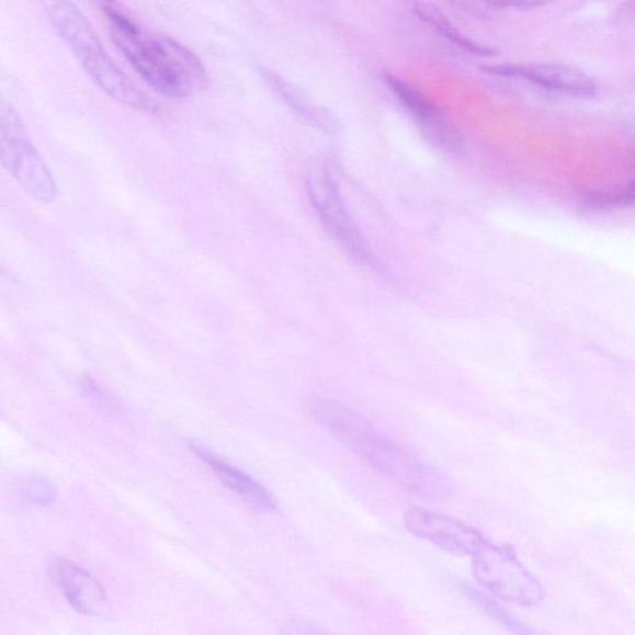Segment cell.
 Returning a JSON list of instances; mask_svg holds the SVG:
<instances>
[{
    "label": "cell",
    "mask_w": 635,
    "mask_h": 635,
    "mask_svg": "<svg viewBox=\"0 0 635 635\" xmlns=\"http://www.w3.org/2000/svg\"><path fill=\"white\" fill-rule=\"evenodd\" d=\"M45 13L87 71L90 79L113 101L144 113H157L159 104L141 91L104 49L97 31L78 5L71 2H46Z\"/></svg>",
    "instance_id": "3957f363"
},
{
    "label": "cell",
    "mask_w": 635,
    "mask_h": 635,
    "mask_svg": "<svg viewBox=\"0 0 635 635\" xmlns=\"http://www.w3.org/2000/svg\"><path fill=\"white\" fill-rule=\"evenodd\" d=\"M21 495L31 504L46 507L56 498L55 488L49 479L43 476H31L21 483Z\"/></svg>",
    "instance_id": "9a60e30c"
},
{
    "label": "cell",
    "mask_w": 635,
    "mask_h": 635,
    "mask_svg": "<svg viewBox=\"0 0 635 635\" xmlns=\"http://www.w3.org/2000/svg\"><path fill=\"white\" fill-rule=\"evenodd\" d=\"M0 165L34 201L52 204L58 185L12 103L0 94Z\"/></svg>",
    "instance_id": "277c9868"
},
{
    "label": "cell",
    "mask_w": 635,
    "mask_h": 635,
    "mask_svg": "<svg viewBox=\"0 0 635 635\" xmlns=\"http://www.w3.org/2000/svg\"><path fill=\"white\" fill-rule=\"evenodd\" d=\"M292 635H326V634L307 627H298L295 630V632H292Z\"/></svg>",
    "instance_id": "ac0fdd59"
},
{
    "label": "cell",
    "mask_w": 635,
    "mask_h": 635,
    "mask_svg": "<svg viewBox=\"0 0 635 635\" xmlns=\"http://www.w3.org/2000/svg\"><path fill=\"white\" fill-rule=\"evenodd\" d=\"M189 447H191L193 454H195L205 466L213 470L215 476L219 478L227 489L234 491L235 495L241 497L246 502L262 511H269V513L279 510L277 500L274 499L271 492L260 485L258 480L249 476L248 473L216 456V454L207 450L205 445L192 442Z\"/></svg>",
    "instance_id": "8fae6325"
},
{
    "label": "cell",
    "mask_w": 635,
    "mask_h": 635,
    "mask_svg": "<svg viewBox=\"0 0 635 635\" xmlns=\"http://www.w3.org/2000/svg\"><path fill=\"white\" fill-rule=\"evenodd\" d=\"M412 12L416 18L424 24H428L435 33H439L443 39L458 47L464 53L476 56L496 55L495 49L483 46L464 36L456 26H454L440 9L431 3L416 2L412 4Z\"/></svg>",
    "instance_id": "4fadbf2b"
},
{
    "label": "cell",
    "mask_w": 635,
    "mask_h": 635,
    "mask_svg": "<svg viewBox=\"0 0 635 635\" xmlns=\"http://www.w3.org/2000/svg\"><path fill=\"white\" fill-rule=\"evenodd\" d=\"M261 72L269 88L276 93L299 118L307 122L311 127L325 132V134L334 129V120L333 116L330 115V112L313 103L306 97V93L298 89L295 83H292L279 72L270 69H262Z\"/></svg>",
    "instance_id": "7c38bea8"
},
{
    "label": "cell",
    "mask_w": 635,
    "mask_h": 635,
    "mask_svg": "<svg viewBox=\"0 0 635 635\" xmlns=\"http://www.w3.org/2000/svg\"><path fill=\"white\" fill-rule=\"evenodd\" d=\"M385 81L392 89L396 99L404 104V107L420 122L422 128L428 132V137L443 150L458 155L463 149V140L458 131L449 121H445L443 113L426 99L420 91L411 84L406 83L392 73L385 75Z\"/></svg>",
    "instance_id": "30bf717a"
},
{
    "label": "cell",
    "mask_w": 635,
    "mask_h": 635,
    "mask_svg": "<svg viewBox=\"0 0 635 635\" xmlns=\"http://www.w3.org/2000/svg\"><path fill=\"white\" fill-rule=\"evenodd\" d=\"M405 525L419 538L454 556H473L489 538L463 521L424 508H411L405 514Z\"/></svg>",
    "instance_id": "52a82bcc"
},
{
    "label": "cell",
    "mask_w": 635,
    "mask_h": 635,
    "mask_svg": "<svg viewBox=\"0 0 635 635\" xmlns=\"http://www.w3.org/2000/svg\"><path fill=\"white\" fill-rule=\"evenodd\" d=\"M487 5L495 8H517L521 9V11H529V9L537 8L543 4L535 2H518V3H488Z\"/></svg>",
    "instance_id": "e0dca14e"
},
{
    "label": "cell",
    "mask_w": 635,
    "mask_h": 635,
    "mask_svg": "<svg viewBox=\"0 0 635 635\" xmlns=\"http://www.w3.org/2000/svg\"><path fill=\"white\" fill-rule=\"evenodd\" d=\"M472 574L483 592L492 599L537 606L546 592L537 578L521 563L517 549L489 542L472 556Z\"/></svg>",
    "instance_id": "5b68a950"
},
{
    "label": "cell",
    "mask_w": 635,
    "mask_h": 635,
    "mask_svg": "<svg viewBox=\"0 0 635 635\" xmlns=\"http://www.w3.org/2000/svg\"><path fill=\"white\" fill-rule=\"evenodd\" d=\"M305 184L313 211L331 239L353 260L367 262L370 251L364 236L350 215L328 165L321 160L311 162L307 168Z\"/></svg>",
    "instance_id": "8992f818"
},
{
    "label": "cell",
    "mask_w": 635,
    "mask_h": 635,
    "mask_svg": "<svg viewBox=\"0 0 635 635\" xmlns=\"http://www.w3.org/2000/svg\"><path fill=\"white\" fill-rule=\"evenodd\" d=\"M310 412L318 423L353 450L368 466L399 483L406 490L423 498L447 496V480L438 469L378 431L364 416L350 407L334 400L315 399L310 402Z\"/></svg>",
    "instance_id": "6da1fadb"
},
{
    "label": "cell",
    "mask_w": 635,
    "mask_h": 635,
    "mask_svg": "<svg viewBox=\"0 0 635 635\" xmlns=\"http://www.w3.org/2000/svg\"><path fill=\"white\" fill-rule=\"evenodd\" d=\"M635 184L631 182L621 189H613L610 192L594 193L587 197V205L592 208H614L621 206H630L634 203Z\"/></svg>",
    "instance_id": "2e32d148"
},
{
    "label": "cell",
    "mask_w": 635,
    "mask_h": 635,
    "mask_svg": "<svg viewBox=\"0 0 635 635\" xmlns=\"http://www.w3.org/2000/svg\"><path fill=\"white\" fill-rule=\"evenodd\" d=\"M113 43L150 88L169 99H186L194 89L208 83L204 64L197 55L172 37H147L115 4L104 3Z\"/></svg>",
    "instance_id": "7a4b0ae2"
},
{
    "label": "cell",
    "mask_w": 635,
    "mask_h": 635,
    "mask_svg": "<svg viewBox=\"0 0 635 635\" xmlns=\"http://www.w3.org/2000/svg\"><path fill=\"white\" fill-rule=\"evenodd\" d=\"M464 594L468 597L474 603L480 606L483 611L490 615L492 620L499 622L502 627L507 628L514 635H538L532 627L515 617L510 613L504 605H501L496 599L473 587L463 586Z\"/></svg>",
    "instance_id": "5bb4252c"
},
{
    "label": "cell",
    "mask_w": 635,
    "mask_h": 635,
    "mask_svg": "<svg viewBox=\"0 0 635 635\" xmlns=\"http://www.w3.org/2000/svg\"><path fill=\"white\" fill-rule=\"evenodd\" d=\"M53 580L73 609L89 617H109L111 603L102 585L88 570L65 557L50 564Z\"/></svg>",
    "instance_id": "9c48e42d"
},
{
    "label": "cell",
    "mask_w": 635,
    "mask_h": 635,
    "mask_svg": "<svg viewBox=\"0 0 635 635\" xmlns=\"http://www.w3.org/2000/svg\"><path fill=\"white\" fill-rule=\"evenodd\" d=\"M481 70L499 76V78L523 80L548 91L571 94V97L577 98H593L599 91L597 82L589 73L566 65L504 64L485 66Z\"/></svg>",
    "instance_id": "ba28073f"
}]
</instances>
